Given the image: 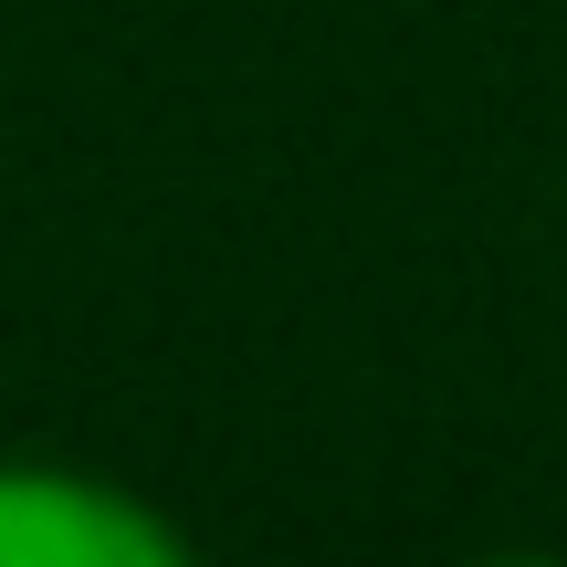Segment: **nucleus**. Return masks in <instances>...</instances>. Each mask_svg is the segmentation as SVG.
<instances>
[{"label": "nucleus", "instance_id": "nucleus-1", "mask_svg": "<svg viewBox=\"0 0 567 567\" xmlns=\"http://www.w3.org/2000/svg\"><path fill=\"white\" fill-rule=\"evenodd\" d=\"M0 567H189V526L84 463H0Z\"/></svg>", "mask_w": 567, "mask_h": 567}]
</instances>
